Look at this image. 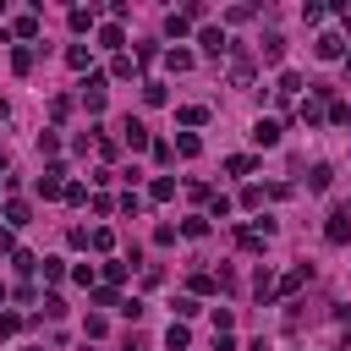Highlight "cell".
Listing matches in <instances>:
<instances>
[{
	"mask_svg": "<svg viewBox=\"0 0 351 351\" xmlns=\"http://www.w3.org/2000/svg\"><path fill=\"white\" fill-rule=\"evenodd\" d=\"M252 77H258V60H252L247 49H230V66H225V82H230V88H252Z\"/></svg>",
	"mask_w": 351,
	"mask_h": 351,
	"instance_id": "6da1fadb",
	"label": "cell"
},
{
	"mask_svg": "<svg viewBox=\"0 0 351 351\" xmlns=\"http://www.w3.org/2000/svg\"><path fill=\"white\" fill-rule=\"evenodd\" d=\"M324 241H329V247H346V241H351V203L329 208V219H324Z\"/></svg>",
	"mask_w": 351,
	"mask_h": 351,
	"instance_id": "7a4b0ae2",
	"label": "cell"
},
{
	"mask_svg": "<svg viewBox=\"0 0 351 351\" xmlns=\"http://www.w3.org/2000/svg\"><path fill=\"white\" fill-rule=\"evenodd\" d=\"M77 99H82V110H88V115H104V104H110V93H104V77H99V71H88Z\"/></svg>",
	"mask_w": 351,
	"mask_h": 351,
	"instance_id": "3957f363",
	"label": "cell"
},
{
	"mask_svg": "<svg viewBox=\"0 0 351 351\" xmlns=\"http://www.w3.org/2000/svg\"><path fill=\"white\" fill-rule=\"evenodd\" d=\"M33 192L38 197H60L66 192V165H44V176L33 181Z\"/></svg>",
	"mask_w": 351,
	"mask_h": 351,
	"instance_id": "277c9868",
	"label": "cell"
},
{
	"mask_svg": "<svg viewBox=\"0 0 351 351\" xmlns=\"http://www.w3.org/2000/svg\"><path fill=\"white\" fill-rule=\"evenodd\" d=\"M307 280H313V269H307V263H296V269H285V274L274 280V302H280V296H296V291H302Z\"/></svg>",
	"mask_w": 351,
	"mask_h": 351,
	"instance_id": "5b68a950",
	"label": "cell"
},
{
	"mask_svg": "<svg viewBox=\"0 0 351 351\" xmlns=\"http://www.w3.org/2000/svg\"><path fill=\"white\" fill-rule=\"evenodd\" d=\"M247 137H252V148H274V143H280V121H274V115H258Z\"/></svg>",
	"mask_w": 351,
	"mask_h": 351,
	"instance_id": "8992f818",
	"label": "cell"
},
{
	"mask_svg": "<svg viewBox=\"0 0 351 351\" xmlns=\"http://www.w3.org/2000/svg\"><path fill=\"white\" fill-rule=\"evenodd\" d=\"M197 44H203V55H214V60H219V55H230V49H236V44H230V38H225V27H203V33H197Z\"/></svg>",
	"mask_w": 351,
	"mask_h": 351,
	"instance_id": "52a82bcc",
	"label": "cell"
},
{
	"mask_svg": "<svg viewBox=\"0 0 351 351\" xmlns=\"http://www.w3.org/2000/svg\"><path fill=\"white\" fill-rule=\"evenodd\" d=\"M313 55H318V60H340V55H346V38H340V33H329V27H324V33H318V38H313Z\"/></svg>",
	"mask_w": 351,
	"mask_h": 351,
	"instance_id": "ba28073f",
	"label": "cell"
},
{
	"mask_svg": "<svg viewBox=\"0 0 351 351\" xmlns=\"http://www.w3.org/2000/svg\"><path fill=\"white\" fill-rule=\"evenodd\" d=\"M302 88H307V82H302V71H280L274 99H280V104H296V99H302Z\"/></svg>",
	"mask_w": 351,
	"mask_h": 351,
	"instance_id": "9c48e42d",
	"label": "cell"
},
{
	"mask_svg": "<svg viewBox=\"0 0 351 351\" xmlns=\"http://www.w3.org/2000/svg\"><path fill=\"white\" fill-rule=\"evenodd\" d=\"M121 143H126V148H132V154H137V148H148V143H154V137H148V126H143V121H137V115H126V121H121Z\"/></svg>",
	"mask_w": 351,
	"mask_h": 351,
	"instance_id": "30bf717a",
	"label": "cell"
},
{
	"mask_svg": "<svg viewBox=\"0 0 351 351\" xmlns=\"http://www.w3.org/2000/svg\"><path fill=\"white\" fill-rule=\"evenodd\" d=\"M11 33H16L22 44H33V38L44 33V22H38V11H22V16H11Z\"/></svg>",
	"mask_w": 351,
	"mask_h": 351,
	"instance_id": "8fae6325",
	"label": "cell"
},
{
	"mask_svg": "<svg viewBox=\"0 0 351 351\" xmlns=\"http://www.w3.org/2000/svg\"><path fill=\"white\" fill-rule=\"evenodd\" d=\"M0 219H5V230H22V225H33V208H27L22 197H11V203L0 208Z\"/></svg>",
	"mask_w": 351,
	"mask_h": 351,
	"instance_id": "7c38bea8",
	"label": "cell"
},
{
	"mask_svg": "<svg viewBox=\"0 0 351 351\" xmlns=\"http://www.w3.org/2000/svg\"><path fill=\"white\" fill-rule=\"evenodd\" d=\"M258 60H263V66H280V60H285V38H280V33H263V44H258Z\"/></svg>",
	"mask_w": 351,
	"mask_h": 351,
	"instance_id": "4fadbf2b",
	"label": "cell"
},
{
	"mask_svg": "<svg viewBox=\"0 0 351 351\" xmlns=\"http://www.w3.org/2000/svg\"><path fill=\"white\" fill-rule=\"evenodd\" d=\"M33 60H38V49H33V44H16V49H11V71H16V77H27V71H33Z\"/></svg>",
	"mask_w": 351,
	"mask_h": 351,
	"instance_id": "5bb4252c",
	"label": "cell"
},
{
	"mask_svg": "<svg viewBox=\"0 0 351 351\" xmlns=\"http://www.w3.org/2000/svg\"><path fill=\"white\" fill-rule=\"evenodd\" d=\"M335 186V165H313L307 170V192H329Z\"/></svg>",
	"mask_w": 351,
	"mask_h": 351,
	"instance_id": "9a60e30c",
	"label": "cell"
},
{
	"mask_svg": "<svg viewBox=\"0 0 351 351\" xmlns=\"http://www.w3.org/2000/svg\"><path fill=\"white\" fill-rule=\"evenodd\" d=\"M88 247L110 258V252H115V230H110V225H93V230H88Z\"/></svg>",
	"mask_w": 351,
	"mask_h": 351,
	"instance_id": "2e32d148",
	"label": "cell"
},
{
	"mask_svg": "<svg viewBox=\"0 0 351 351\" xmlns=\"http://www.w3.org/2000/svg\"><path fill=\"white\" fill-rule=\"evenodd\" d=\"M263 241H269V236H263L258 225H241V230H236V247H241V252H263Z\"/></svg>",
	"mask_w": 351,
	"mask_h": 351,
	"instance_id": "e0dca14e",
	"label": "cell"
},
{
	"mask_svg": "<svg viewBox=\"0 0 351 351\" xmlns=\"http://www.w3.org/2000/svg\"><path fill=\"white\" fill-rule=\"evenodd\" d=\"M121 44H126L121 22H104V27H99V49H115V55H121Z\"/></svg>",
	"mask_w": 351,
	"mask_h": 351,
	"instance_id": "ac0fdd59",
	"label": "cell"
},
{
	"mask_svg": "<svg viewBox=\"0 0 351 351\" xmlns=\"http://www.w3.org/2000/svg\"><path fill=\"white\" fill-rule=\"evenodd\" d=\"M170 148H176L181 159H197V154H203V137H197V132H181V137H176Z\"/></svg>",
	"mask_w": 351,
	"mask_h": 351,
	"instance_id": "d6986e66",
	"label": "cell"
},
{
	"mask_svg": "<svg viewBox=\"0 0 351 351\" xmlns=\"http://www.w3.org/2000/svg\"><path fill=\"white\" fill-rule=\"evenodd\" d=\"M170 197H176V181L170 176H154L148 181V203H170Z\"/></svg>",
	"mask_w": 351,
	"mask_h": 351,
	"instance_id": "ffe728a7",
	"label": "cell"
},
{
	"mask_svg": "<svg viewBox=\"0 0 351 351\" xmlns=\"http://www.w3.org/2000/svg\"><path fill=\"white\" fill-rule=\"evenodd\" d=\"M66 22H71V33H88V27H93V5H71Z\"/></svg>",
	"mask_w": 351,
	"mask_h": 351,
	"instance_id": "44dd1931",
	"label": "cell"
},
{
	"mask_svg": "<svg viewBox=\"0 0 351 351\" xmlns=\"http://www.w3.org/2000/svg\"><path fill=\"white\" fill-rule=\"evenodd\" d=\"M165 71H192V49H165Z\"/></svg>",
	"mask_w": 351,
	"mask_h": 351,
	"instance_id": "7402d4cb",
	"label": "cell"
},
{
	"mask_svg": "<svg viewBox=\"0 0 351 351\" xmlns=\"http://www.w3.org/2000/svg\"><path fill=\"white\" fill-rule=\"evenodd\" d=\"M176 121H181V126H203V121H208V104H181Z\"/></svg>",
	"mask_w": 351,
	"mask_h": 351,
	"instance_id": "603a6c76",
	"label": "cell"
},
{
	"mask_svg": "<svg viewBox=\"0 0 351 351\" xmlns=\"http://www.w3.org/2000/svg\"><path fill=\"white\" fill-rule=\"evenodd\" d=\"M252 296H258V302H274V274H269V269L252 274Z\"/></svg>",
	"mask_w": 351,
	"mask_h": 351,
	"instance_id": "cb8c5ba5",
	"label": "cell"
},
{
	"mask_svg": "<svg viewBox=\"0 0 351 351\" xmlns=\"http://www.w3.org/2000/svg\"><path fill=\"white\" fill-rule=\"evenodd\" d=\"M88 302H93V307H115V313H121V296H115V285H93V291H88Z\"/></svg>",
	"mask_w": 351,
	"mask_h": 351,
	"instance_id": "d4e9b609",
	"label": "cell"
},
{
	"mask_svg": "<svg viewBox=\"0 0 351 351\" xmlns=\"http://www.w3.org/2000/svg\"><path fill=\"white\" fill-rule=\"evenodd\" d=\"M165 346H170V351H186V346H192L186 324H176V318H170V329H165Z\"/></svg>",
	"mask_w": 351,
	"mask_h": 351,
	"instance_id": "484cf974",
	"label": "cell"
},
{
	"mask_svg": "<svg viewBox=\"0 0 351 351\" xmlns=\"http://www.w3.org/2000/svg\"><path fill=\"white\" fill-rule=\"evenodd\" d=\"M186 27H192L186 11H170V16H165V33H170V38H186Z\"/></svg>",
	"mask_w": 351,
	"mask_h": 351,
	"instance_id": "4316f807",
	"label": "cell"
},
{
	"mask_svg": "<svg viewBox=\"0 0 351 351\" xmlns=\"http://www.w3.org/2000/svg\"><path fill=\"white\" fill-rule=\"evenodd\" d=\"M225 170H230V176H252V170H258V159H252V154H230V159H225Z\"/></svg>",
	"mask_w": 351,
	"mask_h": 351,
	"instance_id": "83f0119b",
	"label": "cell"
},
{
	"mask_svg": "<svg viewBox=\"0 0 351 351\" xmlns=\"http://www.w3.org/2000/svg\"><path fill=\"white\" fill-rule=\"evenodd\" d=\"M88 60H93L88 44H71V49H66V66H71V71H88Z\"/></svg>",
	"mask_w": 351,
	"mask_h": 351,
	"instance_id": "f1b7e54d",
	"label": "cell"
},
{
	"mask_svg": "<svg viewBox=\"0 0 351 351\" xmlns=\"http://www.w3.org/2000/svg\"><path fill=\"white\" fill-rule=\"evenodd\" d=\"M165 99H170V93H165V82H159V77H148V82H143V104H165Z\"/></svg>",
	"mask_w": 351,
	"mask_h": 351,
	"instance_id": "f546056e",
	"label": "cell"
},
{
	"mask_svg": "<svg viewBox=\"0 0 351 351\" xmlns=\"http://www.w3.org/2000/svg\"><path fill=\"white\" fill-rule=\"evenodd\" d=\"M38 154H44V159H55V154H60V132H55V126H49V132H38Z\"/></svg>",
	"mask_w": 351,
	"mask_h": 351,
	"instance_id": "4dcf8cb0",
	"label": "cell"
},
{
	"mask_svg": "<svg viewBox=\"0 0 351 351\" xmlns=\"http://www.w3.org/2000/svg\"><path fill=\"white\" fill-rule=\"evenodd\" d=\"M236 203H241L247 214H258V208H263V186H241V197H236Z\"/></svg>",
	"mask_w": 351,
	"mask_h": 351,
	"instance_id": "1f68e13d",
	"label": "cell"
},
{
	"mask_svg": "<svg viewBox=\"0 0 351 351\" xmlns=\"http://www.w3.org/2000/svg\"><path fill=\"white\" fill-rule=\"evenodd\" d=\"M11 269H16V274H38V258H33V252H22V247H16V252H11Z\"/></svg>",
	"mask_w": 351,
	"mask_h": 351,
	"instance_id": "d6a6232c",
	"label": "cell"
},
{
	"mask_svg": "<svg viewBox=\"0 0 351 351\" xmlns=\"http://www.w3.org/2000/svg\"><path fill=\"white\" fill-rule=\"evenodd\" d=\"M186 285H192V296H214V291H219V280H214V274H192Z\"/></svg>",
	"mask_w": 351,
	"mask_h": 351,
	"instance_id": "836d02e7",
	"label": "cell"
},
{
	"mask_svg": "<svg viewBox=\"0 0 351 351\" xmlns=\"http://www.w3.org/2000/svg\"><path fill=\"white\" fill-rule=\"evenodd\" d=\"M170 307H176V324H186V318H197V296H176Z\"/></svg>",
	"mask_w": 351,
	"mask_h": 351,
	"instance_id": "e575fe53",
	"label": "cell"
},
{
	"mask_svg": "<svg viewBox=\"0 0 351 351\" xmlns=\"http://www.w3.org/2000/svg\"><path fill=\"white\" fill-rule=\"evenodd\" d=\"M132 71H137V60H132V55H115V60H110V77H121V82H126Z\"/></svg>",
	"mask_w": 351,
	"mask_h": 351,
	"instance_id": "d590c367",
	"label": "cell"
},
{
	"mask_svg": "<svg viewBox=\"0 0 351 351\" xmlns=\"http://www.w3.org/2000/svg\"><path fill=\"white\" fill-rule=\"evenodd\" d=\"M230 208H236V203H230V197H225V192H214V197H208V219H225V214H230Z\"/></svg>",
	"mask_w": 351,
	"mask_h": 351,
	"instance_id": "8d00e7d4",
	"label": "cell"
},
{
	"mask_svg": "<svg viewBox=\"0 0 351 351\" xmlns=\"http://www.w3.org/2000/svg\"><path fill=\"white\" fill-rule=\"evenodd\" d=\"M181 236H192V241H197V236H208V214H192V219L181 225Z\"/></svg>",
	"mask_w": 351,
	"mask_h": 351,
	"instance_id": "74e56055",
	"label": "cell"
},
{
	"mask_svg": "<svg viewBox=\"0 0 351 351\" xmlns=\"http://www.w3.org/2000/svg\"><path fill=\"white\" fill-rule=\"evenodd\" d=\"M38 274H44V280H49V285H55V280H60V274H66V263H60V258H38Z\"/></svg>",
	"mask_w": 351,
	"mask_h": 351,
	"instance_id": "f35d334b",
	"label": "cell"
},
{
	"mask_svg": "<svg viewBox=\"0 0 351 351\" xmlns=\"http://www.w3.org/2000/svg\"><path fill=\"white\" fill-rule=\"evenodd\" d=\"M126 269H132V263H121V258H110V263H104V280H110V285H121V280H126Z\"/></svg>",
	"mask_w": 351,
	"mask_h": 351,
	"instance_id": "ab89813d",
	"label": "cell"
},
{
	"mask_svg": "<svg viewBox=\"0 0 351 351\" xmlns=\"http://www.w3.org/2000/svg\"><path fill=\"white\" fill-rule=\"evenodd\" d=\"M230 324H236V313L230 307H214V335H230Z\"/></svg>",
	"mask_w": 351,
	"mask_h": 351,
	"instance_id": "60d3db41",
	"label": "cell"
},
{
	"mask_svg": "<svg viewBox=\"0 0 351 351\" xmlns=\"http://www.w3.org/2000/svg\"><path fill=\"white\" fill-rule=\"evenodd\" d=\"M60 197H66V203H88V186H82V181H66V192H60Z\"/></svg>",
	"mask_w": 351,
	"mask_h": 351,
	"instance_id": "b9f144b4",
	"label": "cell"
},
{
	"mask_svg": "<svg viewBox=\"0 0 351 351\" xmlns=\"http://www.w3.org/2000/svg\"><path fill=\"white\" fill-rule=\"evenodd\" d=\"M115 208H121V214H143V197H137V186H132V192H126Z\"/></svg>",
	"mask_w": 351,
	"mask_h": 351,
	"instance_id": "7bdbcfd3",
	"label": "cell"
},
{
	"mask_svg": "<svg viewBox=\"0 0 351 351\" xmlns=\"http://www.w3.org/2000/svg\"><path fill=\"white\" fill-rule=\"evenodd\" d=\"M82 329H88V340H99V335H104V313H88V318H82Z\"/></svg>",
	"mask_w": 351,
	"mask_h": 351,
	"instance_id": "ee69618b",
	"label": "cell"
},
{
	"mask_svg": "<svg viewBox=\"0 0 351 351\" xmlns=\"http://www.w3.org/2000/svg\"><path fill=\"white\" fill-rule=\"evenodd\" d=\"M329 121H335V126H351V104L335 99V104H329Z\"/></svg>",
	"mask_w": 351,
	"mask_h": 351,
	"instance_id": "f6af8a7d",
	"label": "cell"
},
{
	"mask_svg": "<svg viewBox=\"0 0 351 351\" xmlns=\"http://www.w3.org/2000/svg\"><path fill=\"white\" fill-rule=\"evenodd\" d=\"M324 11H329V5H318V0H313V5H302V22H313V27H318V22H324Z\"/></svg>",
	"mask_w": 351,
	"mask_h": 351,
	"instance_id": "bcb514c9",
	"label": "cell"
},
{
	"mask_svg": "<svg viewBox=\"0 0 351 351\" xmlns=\"http://www.w3.org/2000/svg\"><path fill=\"white\" fill-rule=\"evenodd\" d=\"M137 66H148V60H159V44H137V55H132Z\"/></svg>",
	"mask_w": 351,
	"mask_h": 351,
	"instance_id": "7dc6e473",
	"label": "cell"
},
{
	"mask_svg": "<svg viewBox=\"0 0 351 351\" xmlns=\"http://www.w3.org/2000/svg\"><path fill=\"white\" fill-rule=\"evenodd\" d=\"M148 148H154V165H170V159H176V148H170V143H148Z\"/></svg>",
	"mask_w": 351,
	"mask_h": 351,
	"instance_id": "c3c4849f",
	"label": "cell"
},
{
	"mask_svg": "<svg viewBox=\"0 0 351 351\" xmlns=\"http://www.w3.org/2000/svg\"><path fill=\"white\" fill-rule=\"evenodd\" d=\"M71 280H77V285H88V291H93V263H77V269H71Z\"/></svg>",
	"mask_w": 351,
	"mask_h": 351,
	"instance_id": "681fc988",
	"label": "cell"
},
{
	"mask_svg": "<svg viewBox=\"0 0 351 351\" xmlns=\"http://www.w3.org/2000/svg\"><path fill=\"white\" fill-rule=\"evenodd\" d=\"M11 252H16V230H5V225H0V258H11Z\"/></svg>",
	"mask_w": 351,
	"mask_h": 351,
	"instance_id": "f907efd6",
	"label": "cell"
},
{
	"mask_svg": "<svg viewBox=\"0 0 351 351\" xmlns=\"http://www.w3.org/2000/svg\"><path fill=\"white\" fill-rule=\"evenodd\" d=\"M5 335H16V318H11V313H0V340H5Z\"/></svg>",
	"mask_w": 351,
	"mask_h": 351,
	"instance_id": "816d5d0a",
	"label": "cell"
},
{
	"mask_svg": "<svg viewBox=\"0 0 351 351\" xmlns=\"http://www.w3.org/2000/svg\"><path fill=\"white\" fill-rule=\"evenodd\" d=\"M335 351H351V335H340V346H335Z\"/></svg>",
	"mask_w": 351,
	"mask_h": 351,
	"instance_id": "f5cc1de1",
	"label": "cell"
},
{
	"mask_svg": "<svg viewBox=\"0 0 351 351\" xmlns=\"http://www.w3.org/2000/svg\"><path fill=\"white\" fill-rule=\"evenodd\" d=\"M0 44H5V27H0Z\"/></svg>",
	"mask_w": 351,
	"mask_h": 351,
	"instance_id": "db71d44e",
	"label": "cell"
},
{
	"mask_svg": "<svg viewBox=\"0 0 351 351\" xmlns=\"http://www.w3.org/2000/svg\"><path fill=\"white\" fill-rule=\"evenodd\" d=\"M27 351H44V346H27Z\"/></svg>",
	"mask_w": 351,
	"mask_h": 351,
	"instance_id": "11a10c76",
	"label": "cell"
}]
</instances>
